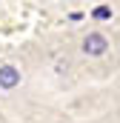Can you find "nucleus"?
Wrapping results in <instances>:
<instances>
[{
  "instance_id": "nucleus-1",
  "label": "nucleus",
  "mask_w": 120,
  "mask_h": 123,
  "mask_svg": "<svg viewBox=\"0 0 120 123\" xmlns=\"http://www.w3.org/2000/svg\"><path fill=\"white\" fill-rule=\"evenodd\" d=\"M106 46H109V43H106L103 34H89V37L83 40V52H86V55H94V57H97V55H106Z\"/></svg>"
},
{
  "instance_id": "nucleus-2",
  "label": "nucleus",
  "mask_w": 120,
  "mask_h": 123,
  "mask_svg": "<svg viewBox=\"0 0 120 123\" xmlns=\"http://www.w3.org/2000/svg\"><path fill=\"white\" fill-rule=\"evenodd\" d=\"M17 80H20V72H17L14 66H0V86H3V89L17 86Z\"/></svg>"
},
{
  "instance_id": "nucleus-3",
  "label": "nucleus",
  "mask_w": 120,
  "mask_h": 123,
  "mask_svg": "<svg viewBox=\"0 0 120 123\" xmlns=\"http://www.w3.org/2000/svg\"><path fill=\"white\" fill-rule=\"evenodd\" d=\"M94 17H97V20H106V17H112V12H109L106 6H100V9H94Z\"/></svg>"
}]
</instances>
